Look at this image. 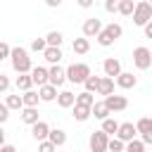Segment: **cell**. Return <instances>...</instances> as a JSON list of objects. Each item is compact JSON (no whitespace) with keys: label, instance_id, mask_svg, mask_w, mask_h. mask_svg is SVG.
<instances>
[{"label":"cell","instance_id":"obj_40","mask_svg":"<svg viewBox=\"0 0 152 152\" xmlns=\"http://www.w3.org/2000/svg\"><path fill=\"white\" fill-rule=\"evenodd\" d=\"M104 10L112 14V12H116V0H104Z\"/></svg>","mask_w":152,"mask_h":152},{"label":"cell","instance_id":"obj_41","mask_svg":"<svg viewBox=\"0 0 152 152\" xmlns=\"http://www.w3.org/2000/svg\"><path fill=\"white\" fill-rule=\"evenodd\" d=\"M142 31H145V38H152V19H150V21L142 26Z\"/></svg>","mask_w":152,"mask_h":152},{"label":"cell","instance_id":"obj_2","mask_svg":"<svg viewBox=\"0 0 152 152\" xmlns=\"http://www.w3.org/2000/svg\"><path fill=\"white\" fill-rule=\"evenodd\" d=\"M121 33H124V28H121V24H107V26H102V31L95 36L97 38V43L102 45V48H109V45H114L119 38H121Z\"/></svg>","mask_w":152,"mask_h":152},{"label":"cell","instance_id":"obj_44","mask_svg":"<svg viewBox=\"0 0 152 152\" xmlns=\"http://www.w3.org/2000/svg\"><path fill=\"white\" fill-rule=\"evenodd\" d=\"M45 5H48V7H59L62 0H45Z\"/></svg>","mask_w":152,"mask_h":152},{"label":"cell","instance_id":"obj_38","mask_svg":"<svg viewBox=\"0 0 152 152\" xmlns=\"http://www.w3.org/2000/svg\"><path fill=\"white\" fill-rule=\"evenodd\" d=\"M7 119H10V109L5 107V102H0V126H2Z\"/></svg>","mask_w":152,"mask_h":152},{"label":"cell","instance_id":"obj_35","mask_svg":"<svg viewBox=\"0 0 152 152\" xmlns=\"http://www.w3.org/2000/svg\"><path fill=\"white\" fill-rule=\"evenodd\" d=\"M48 45H45V38H33L31 40V52H43Z\"/></svg>","mask_w":152,"mask_h":152},{"label":"cell","instance_id":"obj_39","mask_svg":"<svg viewBox=\"0 0 152 152\" xmlns=\"http://www.w3.org/2000/svg\"><path fill=\"white\" fill-rule=\"evenodd\" d=\"M7 57H10V45L0 40V62H2V59H7Z\"/></svg>","mask_w":152,"mask_h":152},{"label":"cell","instance_id":"obj_1","mask_svg":"<svg viewBox=\"0 0 152 152\" xmlns=\"http://www.w3.org/2000/svg\"><path fill=\"white\" fill-rule=\"evenodd\" d=\"M7 59L12 62V69H14L17 74H28L31 66H33V62H31V57H28V50L21 48V45L10 48V57H7Z\"/></svg>","mask_w":152,"mask_h":152},{"label":"cell","instance_id":"obj_26","mask_svg":"<svg viewBox=\"0 0 152 152\" xmlns=\"http://www.w3.org/2000/svg\"><path fill=\"white\" fill-rule=\"evenodd\" d=\"M38 93L36 90H26V93H21V104L24 107H38Z\"/></svg>","mask_w":152,"mask_h":152},{"label":"cell","instance_id":"obj_30","mask_svg":"<svg viewBox=\"0 0 152 152\" xmlns=\"http://www.w3.org/2000/svg\"><path fill=\"white\" fill-rule=\"evenodd\" d=\"M93 102H95V95L93 93H78L76 95V100H74V104H81V107H93Z\"/></svg>","mask_w":152,"mask_h":152},{"label":"cell","instance_id":"obj_3","mask_svg":"<svg viewBox=\"0 0 152 152\" xmlns=\"http://www.w3.org/2000/svg\"><path fill=\"white\" fill-rule=\"evenodd\" d=\"M90 74H93L90 66L83 64V62H78V64H69V66L64 69V76H66V81H71V83H83Z\"/></svg>","mask_w":152,"mask_h":152},{"label":"cell","instance_id":"obj_43","mask_svg":"<svg viewBox=\"0 0 152 152\" xmlns=\"http://www.w3.org/2000/svg\"><path fill=\"white\" fill-rule=\"evenodd\" d=\"M0 152H17V147H14V145H7V142H5V145H0Z\"/></svg>","mask_w":152,"mask_h":152},{"label":"cell","instance_id":"obj_4","mask_svg":"<svg viewBox=\"0 0 152 152\" xmlns=\"http://www.w3.org/2000/svg\"><path fill=\"white\" fill-rule=\"evenodd\" d=\"M133 24L135 26H145L150 19H152V5L150 2H145V0H140V2H135V7H133Z\"/></svg>","mask_w":152,"mask_h":152},{"label":"cell","instance_id":"obj_36","mask_svg":"<svg viewBox=\"0 0 152 152\" xmlns=\"http://www.w3.org/2000/svg\"><path fill=\"white\" fill-rule=\"evenodd\" d=\"M38 152H57V147H55L50 140H40V142H38Z\"/></svg>","mask_w":152,"mask_h":152},{"label":"cell","instance_id":"obj_19","mask_svg":"<svg viewBox=\"0 0 152 152\" xmlns=\"http://www.w3.org/2000/svg\"><path fill=\"white\" fill-rule=\"evenodd\" d=\"M48 140H50L55 147H62V145L66 142V133H64L62 128H50V133H48Z\"/></svg>","mask_w":152,"mask_h":152},{"label":"cell","instance_id":"obj_42","mask_svg":"<svg viewBox=\"0 0 152 152\" xmlns=\"http://www.w3.org/2000/svg\"><path fill=\"white\" fill-rule=\"evenodd\" d=\"M93 2H95V0H76V5H78V7H83V10L93 7Z\"/></svg>","mask_w":152,"mask_h":152},{"label":"cell","instance_id":"obj_34","mask_svg":"<svg viewBox=\"0 0 152 152\" xmlns=\"http://www.w3.org/2000/svg\"><path fill=\"white\" fill-rule=\"evenodd\" d=\"M124 145L126 142H121L119 138H109L107 140V152H124Z\"/></svg>","mask_w":152,"mask_h":152},{"label":"cell","instance_id":"obj_24","mask_svg":"<svg viewBox=\"0 0 152 152\" xmlns=\"http://www.w3.org/2000/svg\"><path fill=\"white\" fill-rule=\"evenodd\" d=\"M14 86H17V90L26 93V90H31V88H33V81H31V76H28V74H19V76H17V81H14Z\"/></svg>","mask_w":152,"mask_h":152},{"label":"cell","instance_id":"obj_18","mask_svg":"<svg viewBox=\"0 0 152 152\" xmlns=\"http://www.w3.org/2000/svg\"><path fill=\"white\" fill-rule=\"evenodd\" d=\"M19 112H21V121H24V124H28V126H33L36 121H40L38 107H21Z\"/></svg>","mask_w":152,"mask_h":152},{"label":"cell","instance_id":"obj_6","mask_svg":"<svg viewBox=\"0 0 152 152\" xmlns=\"http://www.w3.org/2000/svg\"><path fill=\"white\" fill-rule=\"evenodd\" d=\"M107 140H109V135H104L102 131H93L88 138L90 152H107Z\"/></svg>","mask_w":152,"mask_h":152},{"label":"cell","instance_id":"obj_12","mask_svg":"<svg viewBox=\"0 0 152 152\" xmlns=\"http://www.w3.org/2000/svg\"><path fill=\"white\" fill-rule=\"evenodd\" d=\"M114 83L121 88V90H131V88H135V83H138V78L133 76V71H121L116 78H114Z\"/></svg>","mask_w":152,"mask_h":152},{"label":"cell","instance_id":"obj_27","mask_svg":"<svg viewBox=\"0 0 152 152\" xmlns=\"http://www.w3.org/2000/svg\"><path fill=\"white\" fill-rule=\"evenodd\" d=\"M133 126H135V133H152V119L150 116H140Z\"/></svg>","mask_w":152,"mask_h":152},{"label":"cell","instance_id":"obj_37","mask_svg":"<svg viewBox=\"0 0 152 152\" xmlns=\"http://www.w3.org/2000/svg\"><path fill=\"white\" fill-rule=\"evenodd\" d=\"M10 86H12V83H10V76H7V74H0V93H7Z\"/></svg>","mask_w":152,"mask_h":152},{"label":"cell","instance_id":"obj_29","mask_svg":"<svg viewBox=\"0 0 152 152\" xmlns=\"http://www.w3.org/2000/svg\"><path fill=\"white\" fill-rule=\"evenodd\" d=\"M71 48H74L76 55H88V50H90V40H88V38H76Z\"/></svg>","mask_w":152,"mask_h":152},{"label":"cell","instance_id":"obj_22","mask_svg":"<svg viewBox=\"0 0 152 152\" xmlns=\"http://www.w3.org/2000/svg\"><path fill=\"white\" fill-rule=\"evenodd\" d=\"M116 128H119V121L116 119H112V116H107V119H102V133L104 135H109V138H114L116 135Z\"/></svg>","mask_w":152,"mask_h":152},{"label":"cell","instance_id":"obj_31","mask_svg":"<svg viewBox=\"0 0 152 152\" xmlns=\"http://www.w3.org/2000/svg\"><path fill=\"white\" fill-rule=\"evenodd\" d=\"M5 107H7L10 112H12V109H21V107H24V104H21V95H19V93H17V95H7V97H5Z\"/></svg>","mask_w":152,"mask_h":152},{"label":"cell","instance_id":"obj_32","mask_svg":"<svg viewBox=\"0 0 152 152\" xmlns=\"http://www.w3.org/2000/svg\"><path fill=\"white\" fill-rule=\"evenodd\" d=\"M124 152H145V145H142L138 138H133V140H128V142L124 145Z\"/></svg>","mask_w":152,"mask_h":152},{"label":"cell","instance_id":"obj_8","mask_svg":"<svg viewBox=\"0 0 152 152\" xmlns=\"http://www.w3.org/2000/svg\"><path fill=\"white\" fill-rule=\"evenodd\" d=\"M64 81H66V76H64V66L52 64V66L48 69V83H50V86H55V88H62V86H64Z\"/></svg>","mask_w":152,"mask_h":152},{"label":"cell","instance_id":"obj_21","mask_svg":"<svg viewBox=\"0 0 152 152\" xmlns=\"http://www.w3.org/2000/svg\"><path fill=\"white\" fill-rule=\"evenodd\" d=\"M43 57H45L48 64H59V59H62L64 55H62L59 48H45V50H43Z\"/></svg>","mask_w":152,"mask_h":152},{"label":"cell","instance_id":"obj_7","mask_svg":"<svg viewBox=\"0 0 152 152\" xmlns=\"http://www.w3.org/2000/svg\"><path fill=\"white\" fill-rule=\"evenodd\" d=\"M102 102H104V107L109 109V114H112V112H124V109L128 107V100H126L124 95H114V93L107 95Z\"/></svg>","mask_w":152,"mask_h":152},{"label":"cell","instance_id":"obj_11","mask_svg":"<svg viewBox=\"0 0 152 152\" xmlns=\"http://www.w3.org/2000/svg\"><path fill=\"white\" fill-rule=\"evenodd\" d=\"M102 71H104V76H109V78H116L124 69H121V62L116 59V57H107L104 62H102Z\"/></svg>","mask_w":152,"mask_h":152},{"label":"cell","instance_id":"obj_17","mask_svg":"<svg viewBox=\"0 0 152 152\" xmlns=\"http://www.w3.org/2000/svg\"><path fill=\"white\" fill-rule=\"evenodd\" d=\"M55 97H57V88H55V86L45 83V86L38 88V100H40V102H55Z\"/></svg>","mask_w":152,"mask_h":152},{"label":"cell","instance_id":"obj_16","mask_svg":"<svg viewBox=\"0 0 152 152\" xmlns=\"http://www.w3.org/2000/svg\"><path fill=\"white\" fill-rule=\"evenodd\" d=\"M48 133H50V124H45V121H36L33 126H31V135H33V140H48Z\"/></svg>","mask_w":152,"mask_h":152},{"label":"cell","instance_id":"obj_13","mask_svg":"<svg viewBox=\"0 0 152 152\" xmlns=\"http://www.w3.org/2000/svg\"><path fill=\"white\" fill-rule=\"evenodd\" d=\"M28 76H31V81H33V86H45L48 83V69L45 66H31V71H28Z\"/></svg>","mask_w":152,"mask_h":152},{"label":"cell","instance_id":"obj_45","mask_svg":"<svg viewBox=\"0 0 152 152\" xmlns=\"http://www.w3.org/2000/svg\"><path fill=\"white\" fill-rule=\"evenodd\" d=\"M0 145H5V128L0 126Z\"/></svg>","mask_w":152,"mask_h":152},{"label":"cell","instance_id":"obj_33","mask_svg":"<svg viewBox=\"0 0 152 152\" xmlns=\"http://www.w3.org/2000/svg\"><path fill=\"white\" fill-rule=\"evenodd\" d=\"M97 81H100V76H88L86 81H83V88H86V93H93L95 95V88H97Z\"/></svg>","mask_w":152,"mask_h":152},{"label":"cell","instance_id":"obj_28","mask_svg":"<svg viewBox=\"0 0 152 152\" xmlns=\"http://www.w3.org/2000/svg\"><path fill=\"white\" fill-rule=\"evenodd\" d=\"M133 7H135L133 0H116V12L124 14V17H131L133 14Z\"/></svg>","mask_w":152,"mask_h":152},{"label":"cell","instance_id":"obj_10","mask_svg":"<svg viewBox=\"0 0 152 152\" xmlns=\"http://www.w3.org/2000/svg\"><path fill=\"white\" fill-rule=\"evenodd\" d=\"M138 133H135V126H133V121H124V124H119V128H116V135L114 138H119L121 142H128V140H133Z\"/></svg>","mask_w":152,"mask_h":152},{"label":"cell","instance_id":"obj_15","mask_svg":"<svg viewBox=\"0 0 152 152\" xmlns=\"http://www.w3.org/2000/svg\"><path fill=\"white\" fill-rule=\"evenodd\" d=\"M57 104L62 107V109H71L74 107V100H76V93H71V90H57Z\"/></svg>","mask_w":152,"mask_h":152},{"label":"cell","instance_id":"obj_14","mask_svg":"<svg viewBox=\"0 0 152 152\" xmlns=\"http://www.w3.org/2000/svg\"><path fill=\"white\" fill-rule=\"evenodd\" d=\"M95 93H97V95H102V97L112 95V93H114V78H109V76H100Z\"/></svg>","mask_w":152,"mask_h":152},{"label":"cell","instance_id":"obj_9","mask_svg":"<svg viewBox=\"0 0 152 152\" xmlns=\"http://www.w3.org/2000/svg\"><path fill=\"white\" fill-rule=\"evenodd\" d=\"M81 31H83V38H95V36L102 31V21H100L97 17H90V19H86V21H83Z\"/></svg>","mask_w":152,"mask_h":152},{"label":"cell","instance_id":"obj_20","mask_svg":"<svg viewBox=\"0 0 152 152\" xmlns=\"http://www.w3.org/2000/svg\"><path fill=\"white\" fill-rule=\"evenodd\" d=\"M62 43H64L62 31H48V36H45V45L48 48H62Z\"/></svg>","mask_w":152,"mask_h":152},{"label":"cell","instance_id":"obj_46","mask_svg":"<svg viewBox=\"0 0 152 152\" xmlns=\"http://www.w3.org/2000/svg\"><path fill=\"white\" fill-rule=\"evenodd\" d=\"M145 2H150V0H145Z\"/></svg>","mask_w":152,"mask_h":152},{"label":"cell","instance_id":"obj_5","mask_svg":"<svg viewBox=\"0 0 152 152\" xmlns=\"http://www.w3.org/2000/svg\"><path fill=\"white\" fill-rule=\"evenodd\" d=\"M133 64H135V69L147 71V69L152 66V50L145 48V45H138V48L133 50Z\"/></svg>","mask_w":152,"mask_h":152},{"label":"cell","instance_id":"obj_23","mask_svg":"<svg viewBox=\"0 0 152 152\" xmlns=\"http://www.w3.org/2000/svg\"><path fill=\"white\" fill-rule=\"evenodd\" d=\"M90 116H95V119H107L109 116V109L104 107V102L100 100V102H93V107H90Z\"/></svg>","mask_w":152,"mask_h":152},{"label":"cell","instance_id":"obj_25","mask_svg":"<svg viewBox=\"0 0 152 152\" xmlns=\"http://www.w3.org/2000/svg\"><path fill=\"white\" fill-rule=\"evenodd\" d=\"M71 116H74L76 121H88V119H90V107L74 104V107H71Z\"/></svg>","mask_w":152,"mask_h":152}]
</instances>
